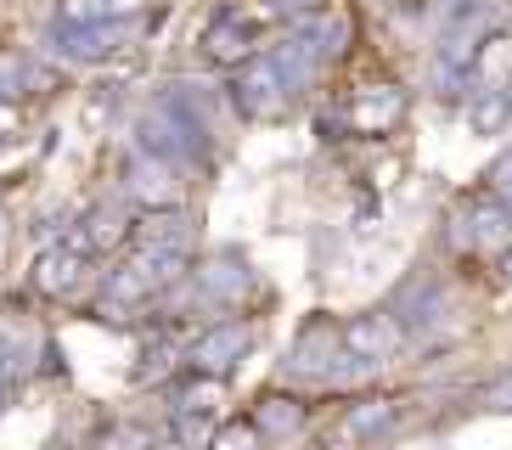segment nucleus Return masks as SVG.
I'll return each mask as SVG.
<instances>
[{
    "label": "nucleus",
    "mask_w": 512,
    "mask_h": 450,
    "mask_svg": "<svg viewBox=\"0 0 512 450\" xmlns=\"http://www.w3.org/2000/svg\"><path fill=\"white\" fill-rule=\"evenodd\" d=\"M237 107L248 113V119H271V113H282L287 102H293V85H287L282 62H276V51H265V57H248L237 68Z\"/></svg>",
    "instance_id": "nucleus-1"
},
{
    "label": "nucleus",
    "mask_w": 512,
    "mask_h": 450,
    "mask_svg": "<svg viewBox=\"0 0 512 450\" xmlns=\"http://www.w3.org/2000/svg\"><path fill=\"white\" fill-rule=\"evenodd\" d=\"M147 0H107V17H119V23H130V17L141 12Z\"/></svg>",
    "instance_id": "nucleus-23"
},
{
    "label": "nucleus",
    "mask_w": 512,
    "mask_h": 450,
    "mask_svg": "<svg viewBox=\"0 0 512 450\" xmlns=\"http://www.w3.org/2000/svg\"><path fill=\"white\" fill-rule=\"evenodd\" d=\"M394 417H400V405H394V400H355L344 411V439H377V434H389Z\"/></svg>",
    "instance_id": "nucleus-16"
},
{
    "label": "nucleus",
    "mask_w": 512,
    "mask_h": 450,
    "mask_svg": "<svg viewBox=\"0 0 512 450\" xmlns=\"http://www.w3.org/2000/svg\"><path fill=\"white\" fill-rule=\"evenodd\" d=\"M130 237H136V220H130L124 209H107V203H96L74 231V242L85 248V254H113V248H124Z\"/></svg>",
    "instance_id": "nucleus-10"
},
{
    "label": "nucleus",
    "mask_w": 512,
    "mask_h": 450,
    "mask_svg": "<svg viewBox=\"0 0 512 450\" xmlns=\"http://www.w3.org/2000/svg\"><path fill=\"white\" fill-rule=\"evenodd\" d=\"M0 417H6V377H0Z\"/></svg>",
    "instance_id": "nucleus-26"
},
{
    "label": "nucleus",
    "mask_w": 512,
    "mask_h": 450,
    "mask_svg": "<svg viewBox=\"0 0 512 450\" xmlns=\"http://www.w3.org/2000/svg\"><path fill=\"white\" fill-rule=\"evenodd\" d=\"M186 254H192V248H164V242H141L130 265H136L141 276H147V282L158 287V293H164V287L186 282Z\"/></svg>",
    "instance_id": "nucleus-12"
},
{
    "label": "nucleus",
    "mask_w": 512,
    "mask_h": 450,
    "mask_svg": "<svg viewBox=\"0 0 512 450\" xmlns=\"http://www.w3.org/2000/svg\"><path fill=\"white\" fill-rule=\"evenodd\" d=\"M400 119H406V90H394V85H366L344 107V124L355 135H389Z\"/></svg>",
    "instance_id": "nucleus-5"
},
{
    "label": "nucleus",
    "mask_w": 512,
    "mask_h": 450,
    "mask_svg": "<svg viewBox=\"0 0 512 450\" xmlns=\"http://www.w3.org/2000/svg\"><path fill=\"white\" fill-rule=\"evenodd\" d=\"M107 0H57V23H102Z\"/></svg>",
    "instance_id": "nucleus-18"
},
{
    "label": "nucleus",
    "mask_w": 512,
    "mask_h": 450,
    "mask_svg": "<svg viewBox=\"0 0 512 450\" xmlns=\"http://www.w3.org/2000/svg\"><path fill=\"white\" fill-rule=\"evenodd\" d=\"M338 338H344V349L355 360L383 366L394 349L406 344V327H400V315H389V310H366V315H349L344 327H338Z\"/></svg>",
    "instance_id": "nucleus-3"
},
{
    "label": "nucleus",
    "mask_w": 512,
    "mask_h": 450,
    "mask_svg": "<svg viewBox=\"0 0 512 450\" xmlns=\"http://www.w3.org/2000/svg\"><path fill=\"white\" fill-rule=\"evenodd\" d=\"M248 344H254V327L248 321H214V327H203L186 344V366L192 372H209V377H226V372H237V360L248 355Z\"/></svg>",
    "instance_id": "nucleus-2"
},
{
    "label": "nucleus",
    "mask_w": 512,
    "mask_h": 450,
    "mask_svg": "<svg viewBox=\"0 0 512 450\" xmlns=\"http://www.w3.org/2000/svg\"><path fill=\"white\" fill-rule=\"evenodd\" d=\"M490 192H496L501 203H507V209H512V158H501V164L490 169Z\"/></svg>",
    "instance_id": "nucleus-20"
},
{
    "label": "nucleus",
    "mask_w": 512,
    "mask_h": 450,
    "mask_svg": "<svg viewBox=\"0 0 512 450\" xmlns=\"http://www.w3.org/2000/svg\"><path fill=\"white\" fill-rule=\"evenodd\" d=\"M248 417L259 422V434L265 439H293L304 428V400H293V394H265Z\"/></svg>",
    "instance_id": "nucleus-14"
},
{
    "label": "nucleus",
    "mask_w": 512,
    "mask_h": 450,
    "mask_svg": "<svg viewBox=\"0 0 512 450\" xmlns=\"http://www.w3.org/2000/svg\"><path fill=\"white\" fill-rule=\"evenodd\" d=\"M17 130H23V113H17L12 96H0V141H12Z\"/></svg>",
    "instance_id": "nucleus-21"
},
{
    "label": "nucleus",
    "mask_w": 512,
    "mask_h": 450,
    "mask_svg": "<svg viewBox=\"0 0 512 450\" xmlns=\"http://www.w3.org/2000/svg\"><path fill=\"white\" fill-rule=\"evenodd\" d=\"M12 85H17V74H6V68H0V96H12Z\"/></svg>",
    "instance_id": "nucleus-24"
},
{
    "label": "nucleus",
    "mask_w": 512,
    "mask_h": 450,
    "mask_svg": "<svg viewBox=\"0 0 512 450\" xmlns=\"http://www.w3.org/2000/svg\"><path fill=\"white\" fill-rule=\"evenodd\" d=\"M169 366H175V349H169V344L147 349L141 366H136V383H158V377H169Z\"/></svg>",
    "instance_id": "nucleus-19"
},
{
    "label": "nucleus",
    "mask_w": 512,
    "mask_h": 450,
    "mask_svg": "<svg viewBox=\"0 0 512 450\" xmlns=\"http://www.w3.org/2000/svg\"><path fill=\"white\" fill-rule=\"evenodd\" d=\"M197 45H203L209 68H242V62L254 57V29L237 12H220V17H209V29H203Z\"/></svg>",
    "instance_id": "nucleus-9"
},
{
    "label": "nucleus",
    "mask_w": 512,
    "mask_h": 450,
    "mask_svg": "<svg viewBox=\"0 0 512 450\" xmlns=\"http://www.w3.org/2000/svg\"><path fill=\"white\" fill-rule=\"evenodd\" d=\"M175 169H181V164H169V158H158V152L141 147L136 158H130V169H124V192L136 197L141 209H164V203H175V197H181Z\"/></svg>",
    "instance_id": "nucleus-6"
},
{
    "label": "nucleus",
    "mask_w": 512,
    "mask_h": 450,
    "mask_svg": "<svg viewBox=\"0 0 512 450\" xmlns=\"http://www.w3.org/2000/svg\"><path fill=\"white\" fill-rule=\"evenodd\" d=\"M136 242H164V248H192V220H186L175 203L164 209H141L136 220Z\"/></svg>",
    "instance_id": "nucleus-13"
},
{
    "label": "nucleus",
    "mask_w": 512,
    "mask_h": 450,
    "mask_svg": "<svg viewBox=\"0 0 512 450\" xmlns=\"http://www.w3.org/2000/svg\"><path fill=\"white\" fill-rule=\"evenodd\" d=\"M85 248L79 242H51V248H40V259H34V287L46 293V299H68L79 282H85Z\"/></svg>",
    "instance_id": "nucleus-8"
},
{
    "label": "nucleus",
    "mask_w": 512,
    "mask_h": 450,
    "mask_svg": "<svg viewBox=\"0 0 512 450\" xmlns=\"http://www.w3.org/2000/svg\"><path fill=\"white\" fill-rule=\"evenodd\" d=\"M209 445L214 450H254V445H265V434H259L254 417H231V422H220V428L209 434Z\"/></svg>",
    "instance_id": "nucleus-17"
},
{
    "label": "nucleus",
    "mask_w": 512,
    "mask_h": 450,
    "mask_svg": "<svg viewBox=\"0 0 512 450\" xmlns=\"http://www.w3.org/2000/svg\"><path fill=\"white\" fill-rule=\"evenodd\" d=\"M197 287H203L214 304H242L248 299V287H254V270H248L242 254H214L209 265L197 270Z\"/></svg>",
    "instance_id": "nucleus-11"
},
{
    "label": "nucleus",
    "mask_w": 512,
    "mask_h": 450,
    "mask_svg": "<svg viewBox=\"0 0 512 450\" xmlns=\"http://www.w3.org/2000/svg\"><path fill=\"white\" fill-rule=\"evenodd\" d=\"M456 242H467V248H490V254L512 248V209L490 192L484 203H473V209L456 220Z\"/></svg>",
    "instance_id": "nucleus-7"
},
{
    "label": "nucleus",
    "mask_w": 512,
    "mask_h": 450,
    "mask_svg": "<svg viewBox=\"0 0 512 450\" xmlns=\"http://www.w3.org/2000/svg\"><path fill=\"white\" fill-rule=\"evenodd\" d=\"M501 276L512 282V248H501Z\"/></svg>",
    "instance_id": "nucleus-25"
},
{
    "label": "nucleus",
    "mask_w": 512,
    "mask_h": 450,
    "mask_svg": "<svg viewBox=\"0 0 512 450\" xmlns=\"http://www.w3.org/2000/svg\"><path fill=\"white\" fill-rule=\"evenodd\" d=\"M512 119V85H484L473 102H467V124L473 135H501Z\"/></svg>",
    "instance_id": "nucleus-15"
},
{
    "label": "nucleus",
    "mask_w": 512,
    "mask_h": 450,
    "mask_svg": "<svg viewBox=\"0 0 512 450\" xmlns=\"http://www.w3.org/2000/svg\"><path fill=\"white\" fill-rule=\"evenodd\" d=\"M124 23L119 17H102V23H57V34H51V51L57 57H68V62H102V57H113L124 45Z\"/></svg>",
    "instance_id": "nucleus-4"
},
{
    "label": "nucleus",
    "mask_w": 512,
    "mask_h": 450,
    "mask_svg": "<svg viewBox=\"0 0 512 450\" xmlns=\"http://www.w3.org/2000/svg\"><path fill=\"white\" fill-rule=\"evenodd\" d=\"M484 405H490V411H512V372L501 377V383H490V389H484Z\"/></svg>",
    "instance_id": "nucleus-22"
}]
</instances>
